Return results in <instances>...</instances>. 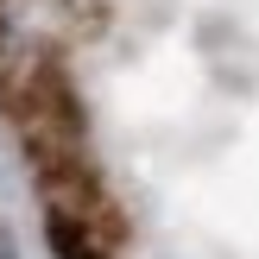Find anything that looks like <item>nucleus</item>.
<instances>
[{
  "instance_id": "f257e3e1",
  "label": "nucleus",
  "mask_w": 259,
  "mask_h": 259,
  "mask_svg": "<svg viewBox=\"0 0 259 259\" xmlns=\"http://www.w3.org/2000/svg\"><path fill=\"white\" fill-rule=\"evenodd\" d=\"M0 114L13 120V133H19V146H25L38 177L89 164L82 108H76V89L57 70L51 51H7L0 57Z\"/></svg>"
}]
</instances>
